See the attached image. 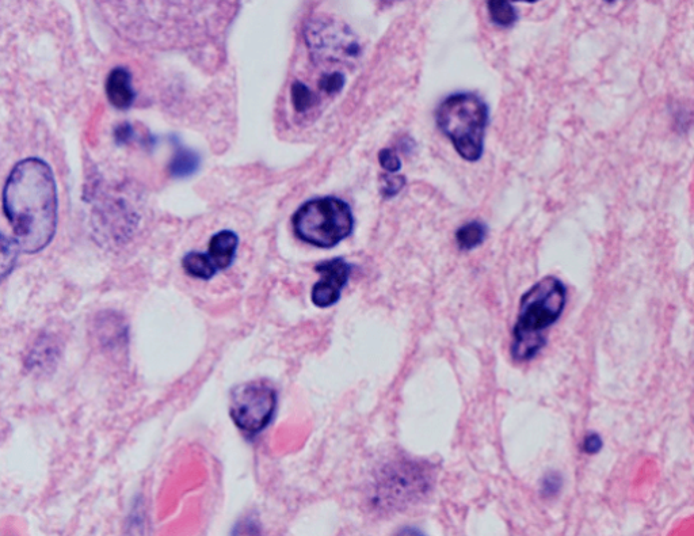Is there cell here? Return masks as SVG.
Segmentation results:
<instances>
[{
	"instance_id": "obj_1",
	"label": "cell",
	"mask_w": 694,
	"mask_h": 536,
	"mask_svg": "<svg viewBox=\"0 0 694 536\" xmlns=\"http://www.w3.org/2000/svg\"><path fill=\"white\" fill-rule=\"evenodd\" d=\"M3 211L19 252L36 254L52 242L57 227V188L51 166L32 157L18 162L7 178Z\"/></svg>"
},
{
	"instance_id": "obj_2",
	"label": "cell",
	"mask_w": 694,
	"mask_h": 536,
	"mask_svg": "<svg viewBox=\"0 0 694 536\" xmlns=\"http://www.w3.org/2000/svg\"><path fill=\"white\" fill-rule=\"evenodd\" d=\"M566 303V285L555 276L537 281L522 295L510 348L517 363L533 360L543 351L549 329L562 317Z\"/></svg>"
},
{
	"instance_id": "obj_3",
	"label": "cell",
	"mask_w": 694,
	"mask_h": 536,
	"mask_svg": "<svg viewBox=\"0 0 694 536\" xmlns=\"http://www.w3.org/2000/svg\"><path fill=\"white\" fill-rule=\"evenodd\" d=\"M490 110L475 93H455L446 97L436 110L438 129L451 140L464 161L478 162L483 157Z\"/></svg>"
},
{
	"instance_id": "obj_4",
	"label": "cell",
	"mask_w": 694,
	"mask_h": 536,
	"mask_svg": "<svg viewBox=\"0 0 694 536\" xmlns=\"http://www.w3.org/2000/svg\"><path fill=\"white\" fill-rule=\"evenodd\" d=\"M292 222L301 241L322 249L337 246L354 228L352 209L337 197L307 201L297 209Z\"/></svg>"
},
{
	"instance_id": "obj_5",
	"label": "cell",
	"mask_w": 694,
	"mask_h": 536,
	"mask_svg": "<svg viewBox=\"0 0 694 536\" xmlns=\"http://www.w3.org/2000/svg\"><path fill=\"white\" fill-rule=\"evenodd\" d=\"M433 484L434 471L429 463L402 459L381 471L373 499L377 507L394 511L422 500Z\"/></svg>"
},
{
	"instance_id": "obj_6",
	"label": "cell",
	"mask_w": 694,
	"mask_h": 536,
	"mask_svg": "<svg viewBox=\"0 0 694 536\" xmlns=\"http://www.w3.org/2000/svg\"><path fill=\"white\" fill-rule=\"evenodd\" d=\"M276 409L277 391L266 380H253L232 390L231 418L247 436L258 435L268 427Z\"/></svg>"
},
{
	"instance_id": "obj_7",
	"label": "cell",
	"mask_w": 694,
	"mask_h": 536,
	"mask_svg": "<svg viewBox=\"0 0 694 536\" xmlns=\"http://www.w3.org/2000/svg\"><path fill=\"white\" fill-rule=\"evenodd\" d=\"M305 41L314 60L345 62L360 56L361 47L349 26L330 18H316L305 28Z\"/></svg>"
},
{
	"instance_id": "obj_8",
	"label": "cell",
	"mask_w": 694,
	"mask_h": 536,
	"mask_svg": "<svg viewBox=\"0 0 694 536\" xmlns=\"http://www.w3.org/2000/svg\"><path fill=\"white\" fill-rule=\"evenodd\" d=\"M315 271L320 273L322 279L312 288V303L320 309H326L341 299L343 287L352 273V265L347 264L343 258H333L320 262L315 266Z\"/></svg>"
},
{
	"instance_id": "obj_9",
	"label": "cell",
	"mask_w": 694,
	"mask_h": 536,
	"mask_svg": "<svg viewBox=\"0 0 694 536\" xmlns=\"http://www.w3.org/2000/svg\"><path fill=\"white\" fill-rule=\"evenodd\" d=\"M106 95L114 108L128 110L136 100V93L132 87L131 72L124 67L114 68L106 81Z\"/></svg>"
},
{
	"instance_id": "obj_10",
	"label": "cell",
	"mask_w": 694,
	"mask_h": 536,
	"mask_svg": "<svg viewBox=\"0 0 694 536\" xmlns=\"http://www.w3.org/2000/svg\"><path fill=\"white\" fill-rule=\"evenodd\" d=\"M238 246V235L232 231H220V233L213 235L211 242H209L208 257L217 272L230 268L235 260Z\"/></svg>"
},
{
	"instance_id": "obj_11",
	"label": "cell",
	"mask_w": 694,
	"mask_h": 536,
	"mask_svg": "<svg viewBox=\"0 0 694 536\" xmlns=\"http://www.w3.org/2000/svg\"><path fill=\"white\" fill-rule=\"evenodd\" d=\"M174 147V157L169 165L170 176L174 178L192 177L200 169V155L196 151L183 146L177 138H174Z\"/></svg>"
},
{
	"instance_id": "obj_12",
	"label": "cell",
	"mask_w": 694,
	"mask_h": 536,
	"mask_svg": "<svg viewBox=\"0 0 694 536\" xmlns=\"http://www.w3.org/2000/svg\"><path fill=\"white\" fill-rule=\"evenodd\" d=\"M488 234V227L486 223L480 222V220H472L463 224L456 231L455 238L457 246L461 252H471V250L476 249L486 241Z\"/></svg>"
},
{
	"instance_id": "obj_13",
	"label": "cell",
	"mask_w": 694,
	"mask_h": 536,
	"mask_svg": "<svg viewBox=\"0 0 694 536\" xmlns=\"http://www.w3.org/2000/svg\"><path fill=\"white\" fill-rule=\"evenodd\" d=\"M183 269L189 276L196 279L209 280L216 275L217 271L209 260L208 254L192 252L186 254L182 260Z\"/></svg>"
},
{
	"instance_id": "obj_14",
	"label": "cell",
	"mask_w": 694,
	"mask_h": 536,
	"mask_svg": "<svg viewBox=\"0 0 694 536\" xmlns=\"http://www.w3.org/2000/svg\"><path fill=\"white\" fill-rule=\"evenodd\" d=\"M488 14L491 22L501 28H512L517 24L518 11L516 7L506 0H490L487 2Z\"/></svg>"
},
{
	"instance_id": "obj_15",
	"label": "cell",
	"mask_w": 694,
	"mask_h": 536,
	"mask_svg": "<svg viewBox=\"0 0 694 536\" xmlns=\"http://www.w3.org/2000/svg\"><path fill=\"white\" fill-rule=\"evenodd\" d=\"M18 256L19 249L14 239L0 234V283L14 271Z\"/></svg>"
},
{
	"instance_id": "obj_16",
	"label": "cell",
	"mask_w": 694,
	"mask_h": 536,
	"mask_svg": "<svg viewBox=\"0 0 694 536\" xmlns=\"http://www.w3.org/2000/svg\"><path fill=\"white\" fill-rule=\"evenodd\" d=\"M292 104L297 113H305L318 104V95L305 86L304 83L295 82L291 89Z\"/></svg>"
},
{
	"instance_id": "obj_17",
	"label": "cell",
	"mask_w": 694,
	"mask_h": 536,
	"mask_svg": "<svg viewBox=\"0 0 694 536\" xmlns=\"http://www.w3.org/2000/svg\"><path fill=\"white\" fill-rule=\"evenodd\" d=\"M346 79L342 72H324L319 79V89L327 94H337L345 86Z\"/></svg>"
},
{
	"instance_id": "obj_18",
	"label": "cell",
	"mask_w": 694,
	"mask_h": 536,
	"mask_svg": "<svg viewBox=\"0 0 694 536\" xmlns=\"http://www.w3.org/2000/svg\"><path fill=\"white\" fill-rule=\"evenodd\" d=\"M383 178V186H381V195L384 199H392L396 195L402 192L404 186H406V177L403 176H391V174H385Z\"/></svg>"
},
{
	"instance_id": "obj_19",
	"label": "cell",
	"mask_w": 694,
	"mask_h": 536,
	"mask_svg": "<svg viewBox=\"0 0 694 536\" xmlns=\"http://www.w3.org/2000/svg\"><path fill=\"white\" fill-rule=\"evenodd\" d=\"M563 488V478L559 473H548L541 481L540 492L543 497L547 499H552V497L558 496L560 490Z\"/></svg>"
},
{
	"instance_id": "obj_20",
	"label": "cell",
	"mask_w": 694,
	"mask_h": 536,
	"mask_svg": "<svg viewBox=\"0 0 694 536\" xmlns=\"http://www.w3.org/2000/svg\"><path fill=\"white\" fill-rule=\"evenodd\" d=\"M232 536H261L258 519L251 515L239 520L232 531Z\"/></svg>"
},
{
	"instance_id": "obj_21",
	"label": "cell",
	"mask_w": 694,
	"mask_h": 536,
	"mask_svg": "<svg viewBox=\"0 0 694 536\" xmlns=\"http://www.w3.org/2000/svg\"><path fill=\"white\" fill-rule=\"evenodd\" d=\"M379 162L381 167L390 174L398 173L402 169V161H400L398 154L391 148H383L379 152Z\"/></svg>"
},
{
	"instance_id": "obj_22",
	"label": "cell",
	"mask_w": 694,
	"mask_h": 536,
	"mask_svg": "<svg viewBox=\"0 0 694 536\" xmlns=\"http://www.w3.org/2000/svg\"><path fill=\"white\" fill-rule=\"evenodd\" d=\"M604 447V442H602V437L596 432H590L589 435L585 436L582 442V451L587 455H596Z\"/></svg>"
},
{
	"instance_id": "obj_23",
	"label": "cell",
	"mask_w": 694,
	"mask_h": 536,
	"mask_svg": "<svg viewBox=\"0 0 694 536\" xmlns=\"http://www.w3.org/2000/svg\"><path fill=\"white\" fill-rule=\"evenodd\" d=\"M133 135H135V132H133L132 125L128 123L118 125L116 133H114L118 144H127L131 142Z\"/></svg>"
},
{
	"instance_id": "obj_24",
	"label": "cell",
	"mask_w": 694,
	"mask_h": 536,
	"mask_svg": "<svg viewBox=\"0 0 694 536\" xmlns=\"http://www.w3.org/2000/svg\"><path fill=\"white\" fill-rule=\"evenodd\" d=\"M394 536H425L421 531L415 530V528H404V530L399 531L398 534Z\"/></svg>"
}]
</instances>
